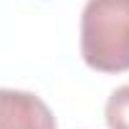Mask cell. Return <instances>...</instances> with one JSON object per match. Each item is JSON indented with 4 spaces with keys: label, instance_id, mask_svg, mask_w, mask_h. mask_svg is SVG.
I'll use <instances>...</instances> for the list:
<instances>
[{
    "label": "cell",
    "instance_id": "7a4b0ae2",
    "mask_svg": "<svg viewBox=\"0 0 129 129\" xmlns=\"http://www.w3.org/2000/svg\"><path fill=\"white\" fill-rule=\"evenodd\" d=\"M0 129H56V116L30 91L0 89Z\"/></svg>",
    "mask_w": 129,
    "mask_h": 129
},
{
    "label": "cell",
    "instance_id": "6da1fadb",
    "mask_svg": "<svg viewBox=\"0 0 129 129\" xmlns=\"http://www.w3.org/2000/svg\"><path fill=\"white\" fill-rule=\"evenodd\" d=\"M81 58L101 74L129 71V0H89L84 5Z\"/></svg>",
    "mask_w": 129,
    "mask_h": 129
},
{
    "label": "cell",
    "instance_id": "3957f363",
    "mask_svg": "<svg viewBox=\"0 0 129 129\" xmlns=\"http://www.w3.org/2000/svg\"><path fill=\"white\" fill-rule=\"evenodd\" d=\"M109 129H129V84L111 91L104 109Z\"/></svg>",
    "mask_w": 129,
    "mask_h": 129
}]
</instances>
